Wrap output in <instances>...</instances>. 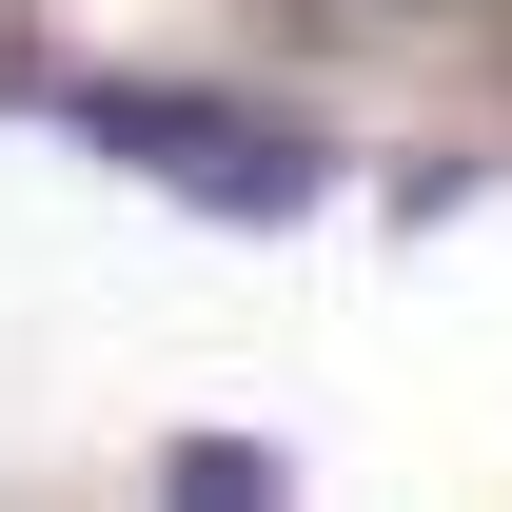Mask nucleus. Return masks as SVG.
Segmentation results:
<instances>
[{"instance_id": "nucleus-1", "label": "nucleus", "mask_w": 512, "mask_h": 512, "mask_svg": "<svg viewBox=\"0 0 512 512\" xmlns=\"http://www.w3.org/2000/svg\"><path fill=\"white\" fill-rule=\"evenodd\" d=\"M79 119L119 138V158H158L197 217H296V197H316V138H296V119H237V99H138V79H99Z\"/></svg>"}, {"instance_id": "nucleus-2", "label": "nucleus", "mask_w": 512, "mask_h": 512, "mask_svg": "<svg viewBox=\"0 0 512 512\" xmlns=\"http://www.w3.org/2000/svg\"><path fill=\"white\" fill-rule=\"evenodd\" d=\"M178 493H217V512H237V493H276V453H256V434H178Z\"/></svg>"}]
</instances>
